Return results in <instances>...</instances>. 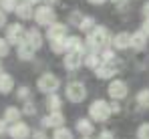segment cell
<instances>
[{"label":"cell","instance_id":"cell-1","mask_svg":"<svg viewBox=\"0 0 149 139\" xmlns=\"http://www.w3.org/2000/svg\"><path fill=\"white\" fill-rule=\"evenodd\" d=\"M111 41H113V38H111L107 26H95V28L89 32V36H87V46H89L91 50H97V52H99L103 48H107Z\"/></svg>","mask_w":149,"mask_h":139},{"label":"cell","instance_id":"cell-17","mask_svg":"<svg viewBox=\"0 0 149 139\" xmlns=\"http://www.w3.org/2000/svg\"><path fill=\"white\" fill-rule=\"evenodd\" d=\"M14 89V79L8 73H0V95H8Z\"/></svg>","mask_w":149,"mask_h":139},{"label":"cell","instance_id":"cell-8","mask_svg":"<svg viewBox=\"0 0 149 139\" xmlns=\"http://www.w3.org/2000/svg\"><path fill=\"white\" fill-rule=\"evenodd\" d=\"M83 61H85V54L81 52V50H71V52H67L65 54V69L67 71H77L81 65H83Z\"/></svg>","mask_w":149,"mask_h":139},{"label":"cell","instance_id":"cell-39","mask_svg":"<svg viewBox=\"0 0 149 139\" xmlns=\"http://www.w3.org/2000/svg\"><path fill=\"white\" fill-rule=\"evenodd\" d=\"M32 139H47V135H45L42 131H34V133H32Z\"/></svg>","mask_w":149,"mask_h":139},{"label":"cell","instance_id":"cell-12","mask_svg":"<svg viewBox=\"0 0 149 139\" xmlns=\"http://www.w3.org/2000/svg\"><path fill=\"white\" fill-rule=\"evenodd\" d=\"M95 75L99 79H113L117 75V67H115V63H101L95 69Z\"/></svg>","mask_w":149,"mask_h":139},{"label":"cell","instance_id":"cell-9","mask_svg":"<svg viewBox=\"0 0 149 139\" xmlns=\"http://www.w3.org/2000/svg\"><path fill=\"white\" fill-rule=\"evenodd\" d=\"M8 135L12 139H28L30 137V127L22 121H16L8 127Z\"/></svg>","mask_w":149,"mask_h":139},{"label":"cell","instance_id":"cell-15","mask_svg":"<svg viewBox=\"0 0 149 139\" xmlns=\"http://www.w3.org/2000/svg\"><path fill=\"white\" fill-rule=\"evenodd\" d=\"M77 131L81 133V137H89L95 133V125L91 119H79L77 121Z\"/></svg>","mask_w":149,"mask_h":139},{"label":"cell","instance_id":"cell-44","mask_svg":"<svg viewBox=\"0 0 149 139\" xmlns=\"http://www.w3.org/2000/svg\"><path fill=\"white\" fill-rule=\"evenodd\" d=\"M113 2H115V4H119V6H123V2H125V0H113Z\"/></svg>","mask_w":149,"mask_h":139},{"label":"cell","instance_id":"cell-36","mask_svg":"<svg viewBox=\"0 0 149 139\" xmlns=\"http://www.w3.org/2000/svg\"><path fill=\"white\" fill-rule=\"evenodd\" d=\"M6 119H0V135H4V133H8V127H6Z\"/></svg>","mask_w":149,"mask_h":139},{"label":"cell","instance_id":"cell-35","mask_svg":"<svg viewBox=\"0 0 149 139\" xmlns=\"http://www.w3.org/2000/svg\"><path fill=\"white\" fill-rule=\"evenodd\" d=\"M81 20H83V16H81L79 12H73V14H71V20H69V22H71V24H77V26H79V22H81Z\"/></svg>","mask_w":149,"mask_h":139},{"label":"cell","instance_id":"cell-46","mask_svg":"<svg viewBox=\"0 0 149 139\" xmlns=\"http://www.w3.org/2000/svg\"><path fill=\"white\" fill-rule=\"evenodd\" d=\"M0 73H2V63H0Z\"/></svg>","mask_w":149,"mask_h":139},{"label":"cell","instance_id":"cell-2","mask_svg":"<svg viewBox=\"0 0 149 139\" xmlns=\"http://www.w3.org/2000/svg\"><path fill=\"white\" fill-rule=\"evenodd\" d=\"M89 115H91V119H93V121L105 123L109 117L113 115L111 103H107V101H103V99H97V101H93V103H91V107H89Z\"/></svg>","mask_w":149,"mask_h":139},{"label":"cell","instance_id":"cell-10","mask_svg":"<svg viewBox=\"0 0 149 139\" xmlns=\"http://www.w3.org/2000/svg\"><path fill=\"white\" fill-rule=\"evenodd\" d=\"M65 125V115L61 111H49V115L42 119V127L47 129H58Z\"/></svg>","mask_w":149,"mask_h":139},{"label":"cell","instance_id":"cell-3","mask_svg":"<svg viewBox=\"0 0 149 139\" xmlns=\"http://www.w3.org/2000/svg\"><path fill=\"white\" fill-rule=\"evenodd\" d=\"M36 87H38V91H40V93L50 95V93H56V91H58L61 81H58V77H56V75H52V73H45V75H40V77H38Z\"/></svg>","mask_w":149,"mask_h":139},{"label":"cell","instance_id":"cell-42","mask_svg":"<svg viewBox=\"0 0 149 139\" xmlns=\"http://www.w3.org/2000/svg\"><path fill=\"white\" fill-rule=\"evenodd\" d=\"M89 2H91V4H95V6H101V4H105L107 0H89Z\"/></svg>","mask_w":149,"mask_h":139},{"label":"cell","instance_id":"cell-11","mask_svg":"<svg viewBox=\"0 0 149 139\" xmlns=\"http://www.w3.org/2000/svg\"><path fill=\"white\" fill-rule=\"evenodd\" d=\"M47 38H49L50 43L52 41H63V38H67V26L63 22H52L47 28Z\"/></svg>","mask_w":149,"mask_h":139},{"label":"cell","instance_id":"cell-20","mask_svg":"<svg viewBox=\"0 0 149 139\" xmlns=\"http://www.w3.org/2000/svg\"><path fill=\"white\" fill-rule=\"evenodd\" d=\"M145 45H147V34H145L143 30H139V32H133V34H131V48L141 50V48H145Z\"/></svg>","mask_w":149,"mask_h":139},{"label":"cell","instance_id":"cell-43","mask_svg":"<svg viewBox=\"0 0 149 139\" xmlns=\"http://www.w3.org/2000/svg\"><path fill=\"white\" fill-rule=\"evenodd\" d=\"M45 2H47V4H50V6H52V4H56V2H58V0H45Z\"/></svg>","mask_w":149,"mask_h":139},{"label":"cell","instance_id":"cell-13","mask_svg":"<svg viewBox=\"0 0 149 139\" xmlns=\"http://www.w3.org/2000/svg\"><path fill=\"white\" fill-rule=\"evenodd\" d=\"M111 46H113L115 50H125V48H129V46H131V34H129V32H119V34H115L113 41H111Z\"/></svg>","mask_w":149,"mask_h":139},{"label":"cell","instance_id":"cell-32","mask_svg":"<svg viewBox=\"0 0 149 139\" xmlns=\"http://www.w3.org/2000/svg\"><path fill=\"white\" fill-rule=\"evenodd\" d=\"M8 52H10V43H8L6 38H0V59L6 57Z\"/></svg>","mask_w":149,"mask_h":139},{"label":"cell","instance_id":"cell-16","mask_svg":"<svg viewBox=\"0 0 149 139\" xmlns=\"http://www.w3.org/2000/svg\"><path fill=\"white\" fill-rule=\"evenodd\" d=\"M14 14H16L18 18H22V20H28V18H34V8H32L30 2H20Z\"/></svg>","mask_w":149,"mask_h":139},{"label":"cell","instance_id":"cell-28","mask_svg":"<svg viewBox=\"0 0 149 139\" xmlns=\"http://www.w3.org/2000/svg\"><path fill=\"white\" fill-rule=\"evenodd\" d=\"M101 59H103V63H113V61H117L115 59V48H103L101 50Z\"/></svg>","mask_w":149,"mask_h":139},{"label":"cell","instance_id":"cell-29","mask_svg":"<svg viewBox=\"0 0 149 139\" xmlns=\"http://www.w3.org/2000/svg\"><path fill=\"white\" fill-rule=\"evenodd\" d=\"M50 50H52V52H56V54H61V52H67L65 38H63V41H52V43H50Z\"/></svg>","mask_w":149,"mask_h":139},{"label":"cell","instance_id":"cell-45","mask_svg":"<svg viewBox=\"0 0 149 139\" xmlns=\"http://www.w3.org/2000/svg\"><path fill=\"white\" fill-rule=\"evenodd\" d=\"M26 2H30V4H38L40 0H26Z\"/></svg>","mask_w":149,"mask_h":139},{"label":"cell","instance_id":"cell-30","mask_svg":"<svg viewBox=\"0 0 149 139\" xmlns=\"http://www.w3.org/2000/svg\"><path fill=\"white\" fill-rule=\"evenodd\" d=\"M137 139H149V123H141L137 129Z\"/></svg>","mask_w":149,"mask_h":139},{"label":"cell","instance_id":"cell-48","mask_svg":"<svg viewBox=\"0 0 149 139\" xmlns=\"http://www.w3.org/2000/svg\"><path fill=\"white\" fill-rule=\"evenodd\" d=\"M24 2H26V0H24Z\"/></svg>","mask_w":149,"mask_h":139},{"label":"cell","instance_id":"cell-24","mask_svg":"<svg viewBox=\"0 0 149 139\" xmlns=\"http://www.w3.org/2000/svg\"><path fill=\"white\" fill-rule=\"evenodd\" d=\"M95 26H97V24H95V18H93V16H83V20L79 22V30H83V32H91Z\"/></svg>","mask_w":149,"mask_h":139},{"label":"cell","instance_id":"cell-38","mask_svg":"<svg viewBox=\"0 0 149 139\" xmlns=\"http://www.w3.org/2000/svg\"><path fill=\"white\" fill-rule=\"evenodd\" d=\"M111 109H113V113H119V111H121V107H119V103H117L115 99H113V103H111Z\"/></svg>","mask_w":149,"mask_h":139},{"label":"cell","instance_id":"cell-6","mask_svg":"<svg viewBox=\"0 0 149 139\" xmlns=\"http://www.w3.org/2000/svg\"><path fill=\"white\" fill-rule=\"evenodd\" d=\"M24 36H26V30H24V26L22 24H18V22H14V24H10L8 28H6V41L10 43V45H20L22 41H24Z\"/></svg>","mask_w":149,"mask_h":139},{"label":"cell","instance_id":"cell-34","mask_svg":"<svg viewBox=\"0 0 149 139\" xmlns=\"http://www.w3.org/2000/svg\"><path fill=\"white\" fill-rule=\"evenodd\" d=\"M97 139H115V135H113V131H109V129H105V131H101L99 137Z\"/></svg>","mask_w":149,"mask_h":139},{"label":"cell","instance_id":"cell-40","mask_svg":"<svg viewBox=\"0 0 149 139\" xmlns=\"http://www.w3.org/2000/svg\"><path fill=\"white\" fill-rule=\"evenodd\" d=\"M141 30L149 36V18H145V22H143V26H141Z\"/></svg>","mask_w":149,"mask_h":139},{"label":"cell","instance_id":"cell-26","mask_svg":"<svg viewBox=\"0 0 149 139\" xmlns=\"http://www.w3.org/2000/svg\"><path fill=\"white\" fill-rule=\"evenodd\" d=\"M0 8H2L4 12H16L18 0H0Z\"/></svg>","mask_w":149,"mask_h":139},{"label":"cell","instance_id":"cell-37","mask_svg":"<svg viewBox=\"0 0 149 139\" xmlns=\"http://www.w3.org/2000/svg\"><path fill=\"white\" fill-rule=\"evenodd\" d=\"M2 26H6V12L0 8V28H2Z\"/></svg>","mask_w":149,"mask_h":139},{"label":"cell","instance_id":"cell-18","mask_svg":"<svg viewBox=\"0 0 149 139\" xmlns=\"http://www.w3.org/2000/svg\"><path fill=\"white\" fill-rule=\"evenodd\" d=\"M24 41L28 43V45H32L36 50L42 46V34L36 30V28H30V30H26V36H24Z\"/></svg>","mask_w":149,"mask_h":139},{"label":"cell","instance_id":"cell-41","mask_svg":"<svg viewBox=\"0 0 149 139\" xmlns=\"http://www.w3.org/2000/svg\"><path fill=\"white\" fill-rule=\"evenodd\" d=\"M143 14H145V18H149V2L143 4Z\"/></svg>","mask_w":149,"mask_h":139},{"label":"cell","instance_id":"cell-4","mask_svg":"<svg viewBox=\"0 0 149 139\" xmlns=\"http://www.w3.org/2000/svg\"><path fill=\"white\" fill-rule=\"evenodd\" d=\"M54 18H56V14H54V8L50 4H42L34 10V20L40 26H50L52 22H56Z\"/></svg>","mask_w":149,"mask_h":139},{"label":"cell","instance_id":"cell-7","mask_svg":"<svg viewBox=\"0 0 149 139\" xmlns=\"http://www.w3.org/2000/svg\"><path fill=\"white\" fill-rule=\"evenodd\" d=\"M107 93H109V97H111V99L121 101V99L127 97V83L121 81V79H115V81H111V83H109Z\"/></svg>","mask_w":149,"mask_h":139},{"label":"cell","instance_id":"cell-5","mask_svg":"<svg viewBox=\"0 0 149 139\" xmlns=\"http://www.w3.org/2000/svg\"><path fill=\"white\" fill-rule=\"evenodd\" d=\"M65 93H67V99H69L71 103H81V101L87 99V87H85L83 83H79V81L69 83Z\"/></svg>","mask_w":149,"mask_h":139},{"label":"cell","instance_id":"cell-23","mask_svg":"<svg viewBox=\"0 0 149 139\" xmlns=\"http://www.w3.org/2000/svg\"><path fill=\"white\" fill-rule=\"evenodd\" d=\"M20 115H22V111H20L18 107H6V111H4V119H6L8 123L20 121Z\"/></svg>","mask_w":149,"mask_h":139},{"label":"cell","instance_id":"cell-21","mask_svg":"<svg viewBox=\"0 0 149 139\" xmlns=\"http://www.w3.org/2000/svg\"><path fill=\"white\" fill-rule=\"evenodd\" d=\"M65 46H67V52H71V50H85V45H83V41L79 38V36H67L65 38Z\"/></svg>","mask_w":149,"mask_h":139},{"label":"cell","instance_id":"cell-33","mask_svg":"<svg viewBox=\"0 0 149 139\" xmlns=\"http://www.w3.org/2000/svg\"><path fill=\"white\" fill-rule=\"evenodd\" d=\"M22 113H24V115H34V113H36V107H34V103H32L30 99H28V101L24 103V107H22Z\"/></svg>","mask_w":149,"mask_h":139},{"label":"cell","instance_id":"cell-14","mask_svg":"<svg viewBox=\"0 0 149 139\" xmlns=\"http://www.w3.org/2000/svg\"><path fill=\"white\" fill-rule=\"evenodd\" d=\"M34 52H36V48H34L32 45H28L26 41H22L20 45L16 46V54H18L20 61H30V59L34 57Z\"/></svg>","mask_w":149,"mask_h":139},{"label":"cell","instance_id":"cell-25","mask_svg":"<svg viewBox=\"0 0 149 139\" xmlns=\"http://www.w3.org/2000/svg\"><path fill=\"white\" fill-rule=\"evenodd\" d=\"M52 139H73V131L67 127H58V129H54Z\"/></svg>","mask_w":149,"mask_h":139},{"label":"cell","instance_id":"cell-27","mask_svg":"<svg viewBox=\"0 0 149 139\" xmlns=\"http://www.w3.org/2000/svg\"><path fill=\"white\" fill-rule=\"evenodd\" d=\"M137 105L139 107H149V89H143V91L137 93Z\"/></svg>","mask_w":149,"mask_h":139},{"label":"cell","instance_id":"cell-31","mask_svg":"<svg viewBox=\"0 0 149 139\" xmlns=\"http://www.w3.org/2000/svg\"><path fill=\"white\" fill-rule=\"evenodd\" d=\"M16 97L20 99V101H28V97H30V89L28 87H18V91H16Z\"/></svg>","mask_w":149,"mask_h":139},{"label":"cell","instance_id":"cell-47","mask_svg":"<svg viewBox=\"0 0 149 139\" xmlns=\"http://www.w3.org/2000/svg\"><path fill=\"white\" fill-rule=\"evenodd\" d=\"M81 139H91V137H81Z\"/></svg>","mask_w":149,"mask_h":139},{"label":"cell","instance_id":"cell-22","mask_svg":"<svg viewBox=\"0 0 149 139\" xmlns=\"http://www.w3.org/2000/svg\"><path fill=\"white\" fill-rule=\"evenodd\" d=\"M61 107H63V99L56 93H50L47 97V109L49 111H61Z\"/></svg>","mask_w":149,"mask_h":139},{"label":"cell","instance_id":"cell-19","mask_svg":"<svg viewBox=\"0 0 149 139\" xmlns=\"http://www.w3.org/2000/svg\"><path fill=\"white\" fill-rule=\"evenodd\" d=\"M101 63H103V59H101V52H97V50H91L89 54H85V61H83V65L85 67H89V69H97Z\"/></svg>","mask_w":149,"mask_h":139}]
</instances>
